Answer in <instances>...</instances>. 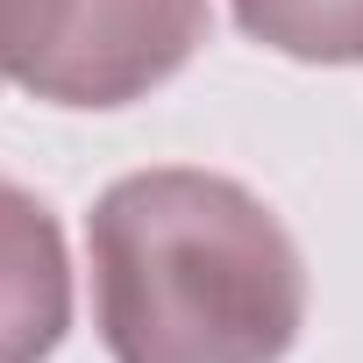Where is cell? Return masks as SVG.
Here are the masks:
<instances>
[{
  "mask_svg": "<svg viewBox=\"0 0 363 363\" xmlns=\"http://www.w3.org/2000/svg\"><path fill=\"white\" fill-rule=\"evenodd\" d=\"M93 313L114 363H278L306 320L285 221L221 171H135L93 207Z\"/></svg>",
  "mask_w": 363,
  "mask_h": 363,
  "instance_id": "cell-1",
  "label": "cell"
},
{
  "mask_svg": "<svg viewBox=\"0 0 363 363\" xmlns=\"http://www.w3.org/2000/svg\"><path fill=\"white\" fill-rule=\"evenodd\" d=\"M200 43L207 0H0V86L50 107H128Z\"/></svg>",
  "mask_w": 363,
  "mask_h": 363,
  "instance_id": "cell-2",
  "label": "cell"
},
{
  "mask_svg": "<svg viewBox=\"0 0 363 363\" xmlns=\"http://www.w3.org/2000/svg\"><path fill=\"white\" fill-rule=\"evenodd\" d=\"M72 328V264L57 214L0 178V363H43Z\"/></svg>",
  "mask_w": 363,
  "mask_h": 363,
  "instance_id": "cell-3",
  "label": "cell"
},
{
  "mask_svg": "<svg viewBox=\"0 0 363 363\" xmlns=\"http://www.w3.org/2000/svg\"><path fill=\"white\" fill-rule=\"evenodd\" d=\"M235 22L299 65H363V0H235Z\"/></svg>",
  "mask_w": 363,
  "mask_h": 363,
  "instance_id": "cell-4",
  "label": "cell"
}]
</instances>
